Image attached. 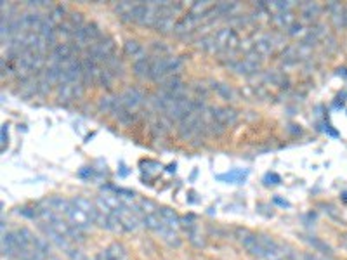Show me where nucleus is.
Returning <instances> with one entry per match:
<instances>
[{"instance_id": "nucleus-1", "label": "nucleus", "mask_w": 347, "mask_h": 260, "mask_svg": "<svg viewBox=\"0 0 347 260\" xmlns=\"http://www.w3.org/2000/svg\"><path fill=\"white\" fill-rule=\"evenodd\" d=\"M262 63H264V57H262L259 52H255V49H254L250 54H247L243 59H240L238 63L233 64L231 69L235 73H238V75L250 76V75H255V73L261 71Z\"/></svg>"}, {"instance_id": "nucleus-2", "label": "nucleus", "mask_w": 347, "mask_h": 260, "mask_svg": "<svg viewBox=\"0 0 347 260\" xmlns=\"http://www.w3.org/2000/svg\"><path fill=\"white\" fill-rule=\"evenodd\" d=\"M85 56H89L90 59H94L96 63L104 64L111 56H115V42L109 36H103L99 42H96L89 50L85 52Z\"/></svg>"}, {"instance_id": "nucleus-3", "label": "nucleus", "mask_w": 347, "mask_h": 260, "mask_svg": "<svg viewBox=\"0 0 347 260\" xmlns=\"http://www.w3.org/2000/svg\"><path fill=\"white\" fill-rule=\"evenodd\" d=\"M76 57V50L73 47L71 42H61L56 43L52 47V50L49 52V63L52 64H64L68 63L69 59Z\"/></svg>"}, {"instance_id": "nucleus-4", "label": "nucleus", "mask_w": 347, "mask_h": 260, "mask_svg": "<svg viewBox=\"0 0 347 260\" xmlns=\"http://www.w3.org/2000/svg\"><path fill=\"white\" fill-rule=\"evenodd\" d=\"M83 90H85V85L82 82L80 83H63L56 89V94H57V101L59 102H73L76 99H80L83 96Z\"/></svg>"}, {"instance_id": "nucleus-5", "label": "nucleus", "mask_w": 347, "mask_h": 260, "mask_svg": "<svg viewBox=\"0 0 347 260\" xmlns=\"http://www.w3.org/2000/svg\"><path fill=\"white\" fill-rule=\"evenodd\" d=\"M202 23V17L195 16V14L188 12L177 21L175 24V36H181V38H188V35H191L195 30H198V24Z\"/></svg>"}, {"instance_id": "nucleus-6", "label": "nucleus", "mask_w": 347, "mask_h": 260, "mask_svg": "<svg viewBox=\"0 0 347 260\" xmlns=\"http://www.w3.org/2000/svg\"><path fill=\"white\" fill-rule=\"evenodd\" d=\"M64 219H66V221L73 226V228H76V229H80V231H87V229L90 228V226L94 224L92 219H90L87 214H83L82 210H78V208H76L73 203H71V207L68 208V212H66V215H64Z\"/></svg>"}, {"instance_id": "nucleus-7", "label": "nucleus", "mask_w": 347, "mask_h": 260, "mask_svg": "<svg viewBox=\"0 0 347 260\" xmlns=\"http://www.w3.org/2000/svg\"><path fill=\"white\" fill-rule=\"evenodd\" d=\"M97 109H99L103 115H113L116 116L120 111L123 109V102H122V97L120 96H103L97 102Z\"/></svg>"}, {"instance_id": "nucleus-8", "label": "nucleus", "mask_w": 347, "mask_h": 260, "mask_svg": "<svg viewBox=\"0 0 347 260\" xmlns=\"http://www.w3.org/2000/svg\"><path fill=\"white\" fill-rule=\"evenodd\" d=\"M120 97H122V102H123V108L130 109V111H136V109L139 108V106L144 104L148 99H146L144 92H141L139 89H127L123 94H120Z\"/></svg>"}, {"instance_id": "nucleus-9", "label": "nucleus", "mask_w": 347, "mask_h": 260, "mask_svg": "<svg viewBox=\"0 0 347 260\" xmlns=\"http://www.w3.org/2000/svg\"><path fill=\"white\" fill-rule=\"evenodd\" d=\"M327 10L330 14V21L337 30H342V28L347 26V17H346V5L339 2H330L327 5Z\"/></svg>"}, {"instance_id": "nucleus-10", "label": "nucleus", "mask_w": 347, "mask_h": 260, "mask_svg": "<svg viewBox=\"0 0 347 260\" xmlns=\"http://www.w3.org/2000/svg\"><path fill=\"white\" fill-rule=\"evenodd\" d=\"M115 215L116 217L120 219V222H122V226H123V231H136L139 228V224H141V221H139V217H137V214H134L132 210H130L129 207H120L118 210L115 212Z\"/></svg>"}, {"instance_id": "nucleus-11", "label": "nucleus", "mask_w": 347, "mask_h": 260, "mask_svg": "<svg viewBox=\"0 0 347 260\" xmlns=\"http://www.w3.org/2000/svg\"><path fill=\"white\" fill-rule=\"evenodd\" d=\"M214 118L228 129L238 122V111L233 108H214Z\"/></svg>"}, {"instance_id": "nucleus-12", "label": "nucleus", "mask_w": 347, "mask_h": 260, "mask_svg": "<svg viewBox=\"0 0 347 260\" xmlns=\"http://www.w3.org/2000/svg\"><path fill=\"white\" fill-rule=\"evenodd\" d=\"M170 127H172V122H170L167 116L160 115L151 120V123H149V132H151L153 137H163V135L169 134Z\"/></svg>"}, {"instance_id": "nucleus-13", "label": "nucleus", "mask_w": 347, "mask_h": 260, "mask_svg": "<svg viewBox=\"0 0 347 260\" xmlns=\"http://www.w3.org/2000/svg\"><path fill=\"white\" fill-rule=\"evenodd\" d=\"M242 243H243L245 250H247L250 255H254V257H264V255H266L264 247H262V243H261V240H259L257 234L250 233L248 236L243 238Z\"/></svg>"}, {"instance_id": "nucleus-14", "label": "nucleus", "mask_w": 347, "mask_h": 260, "mask_svg": "<svg viewBox=\"0 0 347 260\" xmlns=\"http://www.w3.org/2000/svg\"><path fill=\"white\" fill-rule=\"evenodd\" d=\"M299 10H301V16L306 23H316L321 14V5L316 2H306L299 5Z\"/></svg>"}, {"instance_id": "nucleus-15", "label": "nucleus", "mask_w": 347, "mask_h": 260, "mask_svg": "<svg viewBox=\"0 0 347 260\" xmlns=\"http://www.w3.org/2000/svg\"><path fill=\"white\" fill-rule=\"evenodd\" d=\"M158 215H160V219L163 221V224H165V228H169L172 231H177L179 228H181V217L175 214L172 208L162 207L158 210Z\"/></svg>"}, {"instance_id": "nucleus-16", "label": "nucleus", "mask_w": 347, "mask_h": 260, "mask_svg": "<svg viewBox=\"0 0 347 260\" xmlns=\"http://www.w3.org/2000/svg\"><path fill=\"white\" fill-rule=\"evenodd\" d=\"M123 259H125V248H123V245L113 243L106 250L101 252L96 260H123Z\"/></svg>"}, {"instance_id": "nucleus-17", "label": "nucleus", "mask_w": 347, "mask_h": 260, "mask_svg": "<svg viewBox=\"0 0 347 260\" xmlns=\"http://www.w3.org/2000/svg\"><path fill=\"white\" fill-rule=\"evenodd\" d=\"M136 5L137 2H118L115 5V12L125 23H134V9H136Z\"/></svg>"}, {"instance_id": "nucleus-18", "label": "nucleus", "mask_w": 347, "mask_h": 260, "mask_svg": "<svg viewBox=\"0 0 347 260\" xmlns=\"http://www.w3.org/2000/svg\"><path fill=\"white\" fill-rule=\"evenodd\" d=\"M175 24H177V21H175L174 14H163V16L156 21L155 31L162 33V35H169V33L175 31Z\"/></svg>"}, {"instance_id": "nucleus-19", "label": "nucleus", "mask_w": 347, "mask_h": 260, "mask_svg": "<svg viewBox=\"0 0 347 260\" xmlns=\"http://www.w3.org/2000/svg\"><path fill=\"white\" fill-rule=\"evenodd\" d=\"M71 203L75 205L78 210H82L83 214H87L89 215L90 219H92V222H94V217L97 215V207H96V203H92L90 200H87V198H82V196H76V198H73L71 200Z\"/></svg>"}, {"instance_id": "nucleus-20", "label": "nucleus", "mask_w": 347, "mask_h": 260, "mask_svg": "<svg viewBox=\"0 0 347 260\" xmlns=\"http://www.w3.org/2000/svg\"><path fill=\"white\" fill-rule=\"evenodd\" d=\"M295 21H297V19H295V16H294V12H292V10L271 14V23L275 24V26H278V28H285V30H288V28H290Z\"/></svg>"}, {"instance_id": "nucleus-21", "label": "nucleus", "mask_w": 347, "mask_h": 260, "mask_svg": "<svg viewBox=\"0 0 347 260\" xmlns=\"http://www.w3.org/2000/svg\"><path fill=\"white\" fill-rule=\"evenodd\" d=\"M142 226L149 231H155V233H162L165 229V224L163 221L160 219L158 214H149V215H142Z\"/></svg>"}, {"instance_id": "nucleus-22", "label": "nucleus", "mask_w": 347, "mask_h": 260, "mask_svg": "<svg viewBox=\"0 0 347 260\" xmlns=\"http://www.w3.org/2000/svg\"><path fill=\"white\" fill-rule=\"evenodd\" d=\"M19 94L23 97H31L35 96V94H38V80H36V76H31V78L28 80H23V82H19Z\"/></svg>"}, {"instance_id": "nucleus-23", "label": "nucleus", "mask_w": 347, "mask_h": 260, "mask_svg": "<svg viewBox=\"0 0 347 260\" xmlns=\"http://www.w3.org/2000/svg\"><path fill=\"white\" fill-rule=\"evenodd\" d=\"M132 71L137 78H149V57L146 54L134 61Z\"/></svg>"}, {"instance_id": "nucleus-24", "label": "nucleus", "mask_w": 347, "mask_h": 260, "mask_svg": "<svg viewBox=\"0 0 347 260\" xmlns=\"http://www.w3.org/2000/svg\"><path fill=\"white\" fill-rule=\"evenodd\" d=\"M123 54H125L127 57H134V61L139 59L141 56H144L141 43H139L137 40H127L125 45H123Z\"/></svg>"}, {"instance_id": "nucleus-25", "label": "nucleus", "mask_w": 347, "mask_h": 260, "mask_svg": "<svg viewBox=\"0 0 347 260\" xmlns=\"http://www.w3.org/2000/svg\"><path fill=\"white\" fill-rule=\"evenodd\" d=\"M248 172L247 170H231L228 174H221L217 175V181H222V182H235V184H240L247 179Z\"/></svg>"}, {"instance_id": "nucleus-26", "label": "nucleus", "mask_w": 347, "mask_h": 260, "mask_svg": "<svg viewBox=\"0 0 347 260\" xmlns=\"http://www.w3.org/2000/svg\"><path fill=\"white\" fill-rule=\"evenodd\" d=\"M66 7H63V5H54V7H50V10H49V14H47V17H49L50 21H52L56 26H59L61 23H64L66 21Z\"/></svg>"}, {"instance_id": "nucleus-27", "label": "nucleus", "mask_w": 347, "mask_h": 260, "mask_svg": "<svg viewBox=\"0 0 347 260\" xmlns=\"http://www.w3.org/2000/svg\"><path fill=\"white\" fill-rule=\"evenodd\" d=\"M212 89H214L215 92H217L219 96H221L222 99H226V101H235V99H236L235 90H233L231 87L228 85V83L214 82V85H212Z\"/></svg>"}, {"instance_id": "nucleus-28", "label": "nucleus", "mask_w": 347, "mask_h": 260, "mask_svg": "<svg viewBox=\"0 0 347 260\" xmlns=\"http://www.w3.org/2000/svg\"><path fill=\"white\" fill-rule=\"evenodd\" d=\"M214 7V3L208 2V0H202V2H195L191 7H189V12L195 14V16L202 17V19H205V16L208 14V10Z\"/></svg>"}, {"instance_id": "nucleus-29", "label": "nucleus", "mask_w": 347, "mask_h": 260, "mask_svg": "<svg viewBox=\"0 0 347 260\" xmlns=\"http://www.w3.org/2000/svg\"><path fill=\"white\" fill-rule=\"evenodd\" d=\"M103 66L108 69V71H111L115 76H118V75H122V73H123V63H122V59H120V57H116V56H111Z\"/></svg>"}, {"instance_id": "nucleus-30", "label": "nucleus", "mask_w": 347, "mask_h": 260, "mask_svg": "<svg viewBox=\"0 0 347 260\" xmlns=\"http://www.w3.org/2000/svg\"><path fill=\"white\" fill-rule=\"evenodd\" d=\"M113 78H115V75H113L111 71H108V69L103 66V68H101V71H99V75H97V78H96V85L109 87V85H111V82H113Z\"/></svg>"}, {"instance_id": "nucleus-31", "label": "nucleus", "mask_w": 347, "mask_h": 260, "mask_svg": "<svg viewBox=\"0 0 347 260\" xmlns=\"http://www.w3.org/2000/svg\"><path fill=\"white\" fill-rule=\"evenodd\" d=\"M139 208H141V212H142V215H149V214H158V210L160 208L156 207V203L155 201H151V200H141L139 201Z\"/></svg>"}, {"instance_id": "nucleus-32", "label": "nucleus", "mask_w": 347, "mask_h": 260, "mask_svg": "<svg viewBox=\"0 0 347 260\" xmlns=\"http://www.w3.org/2000/svg\"><path fill=\"white\" fill-rule=\"evenodd\" d=\"M136 115H137L136 111H130V109L123 108L122 111L116 115V120H118L120 123H123V125H130V123L136 120Z\"/></svg>"}, {"instance_id": "nucleus-33", "label": "nucleus", "mask_w": 347, "mask_h": 260, "mask_svg": "<svg viewBox=\"0 0 347 260\" xmlns=\"http://www.w3.org/2000/svg\"><path fill=\"white\" fill-rule=\"evenodd\" d=\"M287 33H288V35H290V36H302V38H304V36L308 35L309 31H306V30H304V24L299 23V21H295V23L292 24V26L287 30Z\"/></svg>"}, {"instance_id": "nucleus-34", "label": "nucleus", "mask_w": 347, "mask_h": 260, "mask_svg": "<svg viewBox=\"0 0 347 260\" xmlns=\"http://www.w3.org/2000/svg\"><path fill=\"white\" fill-rule=\"evenodd\" d=\"M181 228L184 231H188L189 234L195 233L196 224H195V217L193 215H188V217H181Z\"/></svg>"}, {"instance_id": "nucleus-35", "label": "nucleus", "mask_w": 347, "mask_h": 260, "mask_svg": "<svg viewBox=\"0 0 347 260\" xmlns=\"http://www.w3.org/2000/svg\"><path fill=\"white\" fill-rule=\"evenodd\" d=\"M309 245H313V247L314 248H316V250H320V252H323V254H328V255H330L332 254V248L330 247H328V245L327 243H323V241H320V240H316V238H313V240H311V238H309Z\"/></svg>"}, {"instance_id": "nucleus-36", "label": "nucleus", "mask_w": 347, "mask_h": 260, "mask_svg": "<svg viewBox=\"0 0 347 260\" xmlns=\"http://www.w3.org/2000/svg\"><path fill=\"white\" fill-rule=\"evenodd\" d=\"M266 260H287V257H285V252H281V247L280 250H275V252H269V254H266Z\"/></svg>"}, {"instance_id": "nucleus-37", "label": "nucleus", "mask_w": 347, "mask_h": 260, "mask_svg": "<svg viewBox=\"0 0 347 260\" xmlns=\"http://www.w3.org/2000/svg\"><path fill=\"white\" fill-rule=\"evenodd\" d=\"M264 182H266V184H280L281 177L278 174H268L264 177Z\"/></svg>"}, {"instance_id": "nucleus-38", "label": "nucleus", "mask_w": 347, "mask_h": 260, "mask_svg": "<svg viewBox=\"0 0 347 260\" xmlns=\"http://www.w3.org/2000/svg\"><path fill=\"white\" fill-rule=\"evenodd\" d=\"M7 139H9V135H7V125H2V146L7 142Z\"/></svg>"}, {"instance_id": "nucleus-39", "label": "nucleus", "mask_w": 347, "mask_h": 260, "mask_svg": "<svg viewBox=\"0 0 347 260\" xmlns=\"http://www.w3.org/2000/svg\"><path fill=\"white\" fill-rule=\"evenodd\" d=\"M94 174V170H92V168H85V170H80V177H87V175H89V177H90V175H92Z\"/></svg>"}, {"instance_id": "nucleus-40", "label": "nucleus", "mask_w": 347, "mask_h": 260, "mask_svg": "<svg viewBox=\"0 0 347 260\" xmlns=\"http://www.w3.org/2000/svg\"><path fill=\"white\" fill-rule=\"evenodd\" d=\"M304 260H323V259L318 257V255H313V254H306L304 255Z\"/></svg>"}, {"instance_id": "nucleus-41", "label": "nucleus", "mask_w": 347, "mask_h": 260, "mask_svg": "<svg viewBox=\"0 0 347 260\" xmlns=\"http://www.w3.org/2000/svg\"><path fill=\"white\" fill-rule=\"evenodd\" d=\"M275 201H276V203H278V205H283V207H288V203H287V201L280 200V198H275Z\"/></svg>"}, {"instance_id": "nucleus-42", "label": "nucleus", "mask_w": 347, "mask_h": 260, "mask_svg": "<svg viewBox=\"0 0 347 260\" xmlns=\"http://www.w3.org/2000/svg\"><path fill=\"white\" fill-rule=\"evenodd\" d=\"M346 17H347V5H346Z\"/></svg>"}]
</instances>
